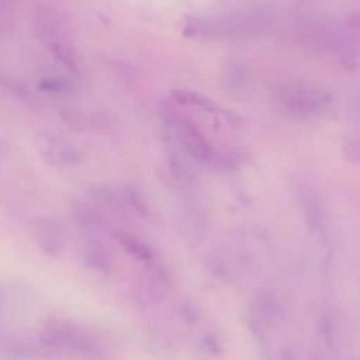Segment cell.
<instances>
[{"instance_id":"cell-1","label":"cell","mask_w":360,"mask_h":360,"mask_svg":"<svg viewBox=\"0 0 360 360\" xmlns=\"http://www.w3.org/2000/svg\"><path fill=\"white\" fill-rule=\"evenodd\" d=\"M159 115L174 148L188 159L214 169L231 167L235 163V156L226 149L217 148L186 108L173 98L160 104Z\"/></svg>"},{"instance_id":"cell-2","label":"cell","mask_w":360,"mask_h":360,"mask_svg":"<svg viewBox=\"0 0 360 360\" xmlns=\"http://www.w3.org/2000/svg\"><path fill=\"white\" fill-rule=\"evenodd\" d=\"M269 30V21L262 14H232L208 18L184 20L183 32L194 38H240L262 34Z\"/></svg>"},{"instance_id":"cell-3","label":"cell","mask_w":360,"mask_h":360,"mask_svg":"<svg viewBox=\"0 0 360 360\" xmlns=\"http://www.w3.org/2000/svg\"><path fill=\"white\" fill-rule=\"evenodd\" d=\"M273 98L283 111L295 117L319 115L333 100L329 89L309 80L284 82L274 89Z\"/></svg>"},{"instance_id":"cell-4","label":"cell","mask_w":360,"mask_h":360,"mask_svg":"<svg viewBox=\"0 0 360 360\" xmlns=\"http://www.w3.org/2000/svg\"><path fill=\"white\" fill-rule=\"evenodd\" d=\"M39 342L44 347L83 357L101 356V347L96 339L84 330L59 321H52L42 326L39 332Z\"/></svg>"},{"instance_id":"cell-5","label":"cell","mask_w":360,"mask_h":360,"mask_svg":"<svg viewBox=\"0 0 360 360\" xmlns=\"http://www.w3.org/2000/svg\"><path fill=\"white\" fill-rule=\"evenodd\" d=\"M89 198L100 205L117 208L138 217L148 218L150 210L143 194L129 183L96 184L90 188Z\"/></svg>"},{"instance_id":"cell-6","label":"cell","mask_w":360,"mask_h":360,"mask_svg":"<svg viewBox=\"0 0 360 360\" xmlns=\"http://www.w3.org/2000/svg\"><path fill=\"white\" fill-rule=\"evenodd\" d=\"M297 208L314 238L326 240L329 235V217L318 193L307 183L298 181L292 187Z\"/></svg>"},{"instance_id":"cell-7","label":"cell","mask_w":360,"mask_h":360,"mask_svg":"<svg viewBox=\"0 0 360 360\" xmlns=\"http://www.w3.org/2000/svg\"><path fill=\"white\" fill-rule=\"evenodd\" d=\"M35 148L45 165L53 169H72L82 165L84 156L70 141L52 132L35 136Z\"/></svg>"},{"instance_id":"cell-8","label":"cell","mask_w":360,"mask_h":360,"mask_svg":"<svg viewBox=\"0 0 360 360\" xmlns=\"http://www.w3.org/2000/svg\"><path fill=\"white\" fill-rule=\"evenodd\" d=\"M69 211L75 225L87 240L103 239L108 228V221L100 204L91 198H76L70 202Z\"/></svg>"},{"instance_id":"cell-9","label":"cell","mask_w":360,"mask_h":360,"mask_svg":"<svg viewBox=\"0 0 360 360\" xmlns=\"http://www.w3.org/2000/svg\"><path fill=\"white\" fill-rule=\"evenodd\" d=\"M298 41L316 51H339L347 44V38L339 30L328 25H307L298 32Z\"/></svg>"},{"instance_id":"cell-10","label":"cell","mask_w":360,"mask_h":360,"mask_svg":"<svg viewBox=\"0 0 360 360\" xmlns=\"http://www.w3.org/2000/svg\"><path fill=\"white\" fill-rule=\"evenodd\" d=\"M34 239L44 255L49 257H58L65 246V232L62 226L51 219L41 218L32 225Z\"/></svg>"},{"instance_id":"cell-11","label":"cell","mask_w":360,"mask_h":360,"mask_svg":"<svg viewBox=\"0 0 360 360\" xmlns=\"http://www.w3.org/2000/svg\"><path fill=\"white\" fill-rule=\"evenodd\" d=\"M35 34L42 44L69 37L68 25L62 15L51 7L42 6L35 11Z\"/></svg>"},{"instance_id":"cell-12","label":"cell","mask_w":360,"mask_h":360,"mask_svg":"<svg viewBox=\"0 0 360 360\" xmlns=\"http://www.w3.org/2000/svg\"><path fill=\"white\" fill-rule=\"evenodd\" d=\"M37 87L39 91H44L51 96H58V97H72L79 90L72 76L56 73V72L42 73L38 79Z\"/></svg>"},{"instance_id":"cell-13","label":"cell","mask_w":360,"mask_h":360,"mask_svg":"<svg viewBox=\"0 0 360 360\" xmlns=\"http://www.w3.org/2000/svg\"><path fill=\"white\" fill-rule=\"evenodd\" d=\"M112 238L117 240V243L125 252H128L136 260H139L148 266L156 262V252L143 239H141L129 232H125V231H114Z\"/></svg>"},{"instance_id":"cell-14","label":"cell","mask_w":360,"mask_h":360,"mask_svg":"<svg viewBox=\"0 0 360 360\" xmlns=\"http://www.w3.org/2000/svg\"><path fill=\"white\" fill-rule=\"evenodd\" d=\"M83 263L86 269L98 273V274H110L112 262L108 249L103 243V239L87 240L83 249Z\"/></svg>"},{"instance_id":"cell-15","label":"cell","mask_w":360,"mask_h":360,"mask_svg":"<svg viewBox=\"0 0 360 360\" xmlns=\"http://www.w3.org/2000/svg\"><path fill=\"white\" fill-rule=\"evenodd\" d=\"M62 120L66 122V125L72 127L76 131H93L96 128L101 127V117L93 111H84V110H76V108H68L60 111Z\"/></svg>"},{"instance_id":"cell-16","label":"cell","mask_w":360,"mask_h":360,"mask_svg":"<svg viewBox=\"0 0 360 360\" xmlns=\"http://www.w3.org/2000/svg\"><path fill=\"white\" fill-rule=\"evenodd\" d=\"M342 155L345 160L360 165V138L347 139L342 146Z\"/></svg>"},{"instance_id":"cell-17","label":"cell","mask_w":360,"mask_h":360,"mask_svg":"<svg viewBox=\"0 0 360 360\" xmlns=\"http://www.w3.org/2000/svg\"><path fill=\"white\" fill-rule=\"evenodd\" d=\"M0 6H1V0H0Z\"/></svg>"}]
</instances>
